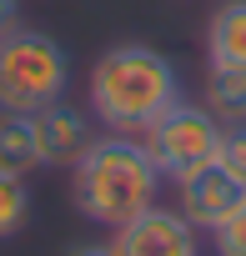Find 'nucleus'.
<instances>
[{
  "label": "nucleus",
  "instance_id": "1",
  "mask_svg": "<svg viewBox=\"0 0 246 256\" xmlns=\"http://www.w3.org/2000/svg\"><path fill=\"white\" fill-rule=\"evenodd\" d=\"M181 100L176 66L151 46H110L90 70V110L116 136L146 131Z\"/></svg>",
  "mask_w": 246,
  "mask_h": 256
},
{
  "label": "nucleus",
  "instance_id": "2",
  "mask_svg": "<svg viewBox=\"0 0 246 256\" xmlns=\"http://www.w3.org/2000/svg\"><path fill=\"white\" fill-rule=\"evenodd\" d=\"M161 171L151 166L146 146L126 136L90 141L86 156L76 161V211L96 226H126L141 211L156 206Z\"/></svg>",
  "mask_w": 246,
  "mask_h": 256
},
{
  "label": "nucleus",
  "instance_id": "3",
  "mask_svg": "<svg viewBox=\"0 0 246 256\" xmlns=\"http://www.w3.org/2000/svg\"><path fill=\"white\" fill-rule=\"evenodd\" d=\"M70 86V56L40 36V30H10L0 36V110L36 116L56 106Z\"/></svg>",
  "mask_w": 246,
  "mask_h": 256
},
{
  "label": "nucleus",
  "instance_id": "4",
  "mask_svg": "<svg viewBox=\"0 0 246 256\" xmlns=\"http://www.w3.org/2000/svg\"><path fill=\"white\" fill-rule=\"evenodd\" d=\"M216 146H221V120L201 106H171L161 120L146 126V156L151 166L161 171V181H186L191 171L211 166L216 161Z\"/></svg>",
  "mask_w": 246,
  "mask_h": 256
},
{
  "label": "nucleus",
  "instance_id": "5",
  "mask_svg": "<svg viewBox=\"0 0 246 256\" xmlns=\"http://www.w3.org/2000/svg\"><path fill=\"white\" fill-rule=\"evenodd\" d=\"M110 251H116V256H201V241H196V226H191L181 211L151 206V211H141L136 221L116 226Z\"/></svg>",
  "mask_w": 246,
  "mask_h": 256
},
{
  "label": "nucleus",
  "instance_id": "6",
  "mask_svg": "<svg viewBox=\"0 0 246 256\" xmlns=\"http://www.w3.org/2000/svg\"><path fill=\"white\" fill-rule=\"evenodd\" d=\"M241 201H246V186H241L221 161H211V166H201V171H191V176L181 181V216H186L196 231H216Z\"/></svg>",
  "mask_w": 246,
  "mask_h": 256
},
{
  "label": "nucleus",
  "instance_id": "7",
  "mask_svg": "<svg viewBox=\"0 0 246 256\" xmlns=\"http://www.w3.org/2000/svg\"><path fill=\"white\" fill-rule=\"evenodd\" d=\"M30 126H36L40 166H76V161L86 156V146H90V126H86V116L70 110V106H60V100L46 106V110H36Z\"/></svg>",
  "mask_w": 246,
  "mask_h": 256
},
{
  "label": "nucleus",
  "instance_id": "8",
  "mask_svg": "<svg viewBox=\"0 0 246 256\" xmlns=\"http://www.w3.org/2000/svg\"><path fill=\"white\" fill-rule=\"evenodd\" d=\"M206 56H211V66L246 70V0L216 6V16L206 26Z\"/></svg>",
  "mask_w": 246,
  "mask_h": 256
},
{
  "label": "nucleus",
  "instance_id": "9",
  "mask_svg": "<svg viewBox=\"0 0 246 256\" xmlns=\"http://www.w3.org/2000/svg\"><path fill=\"white\" fill-rule=\"evenodd\" d=\"M36 166H40V146H36V126H30V116L0 110V171L30 176Z\"/></svg>",
  "mask_w": 246,
  "mask_h": 256
},
{
  "label": "nucleus",
  "instance_id": "10",
  "mask_svg": "<svg viewBox=\"0 0 246 256\" xmlns=\"http://www.w3.org/2000/svg\"><path fill=\"white\" fill-rule=\"evenodd\" d=\"M206 110H211L221 126H241V120H246V70L211 66V80H206Z\"/></svg>",
  "mask_w": 246,
  "mask_h": 256
},
{
  "label": "nucleus",
  "instance_id": "11",
  "mask_svg": "<svg viewBox=\"0 0 246 256\" xmlns=\"http://www.w3.org/2000/svg\"><path fill=\"white\" fill-rule=\"evenodd\" d=\"M30 216V191H26V176H10L0 171V236H16Z\"/></svg>",
  "mask_w": 246,
  "mask_h": 256
},
{
  "label": "nucleus",
  "instance_id": "12",
  "mask_svg": "<svg viewBox=\"0 0 246 256\" xmlns=\"http://www.w3.org/2000/svg\"><path fill=\"white\" fill-rule=\"evenodd\" d=\"M216 161L246 186V120L241 126H221V146H216Z\"/></svg>",
  "mask_w": 246,
  "mask_h": 256
},
{
  "label": "nucleus",
  "instance_id": "13",
  "mask_svg": "<svg viewBox=\"0 0 246 256\" xmlns=\"http://www.w3.org/2000/svg\"><path fill=\"white\" fill-rule=\"evenodd\" d=\"M211 236H216V256H246V201H241Z\"/></svg>",
  "mask_w": 246,
  "mask_h": 256
},
{
  "label": "nucleus",
  "instance_id": "14",
  "mask_svg": "<svg viewBox=\"0 0 246 256\" xmlns=\"http://www.w3.org/2000/svg\"><path fill=\"white\" fill-rule=\"evenodd\" d=\"M66 256H116V251H110V241H76V246H66Z\"/></svg>",
  "mask_w": 246,
  "mask_h": 256
},
{
  "label": "nucleus",
  "instance_id": "15",
  "mask_svg": "<svg viewBox=\"0 0 246 256\" xmlns=\"http://www.w3.org/2000/svg\"><path fill=\"white\" fill-rule=\"evenodd\" d=\"M16 20H20V6H16V0H0V36H10Z\"/></svg>",
  "mask_w": 246,
  "mask_h": 256
}]
</instances>
